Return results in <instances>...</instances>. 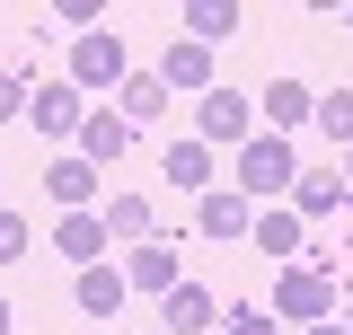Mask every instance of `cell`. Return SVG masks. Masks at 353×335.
I'll use <instances>...</instances> for the list:
<instances>
[{
    "instance_id": "obj_17",
    "label": "cell",
    "mask_w": 353,
    "mask_h": 335,
    "mask_svg": "<svg viewBox=\"0 0 353 335\" xmlns=\"http://www.w3.org/2000/svg\"><path fill=\"white\" fill-rule=\"evenodd\" d=\"M159 80H168V88H203V97H212V44H185V36H176L168 62H159Z\"/></svg>"
},
{
    "instance_id": "obj_9",
    "label": "cell",
    "mask_w": 353,
    "mask_h": 335,
    "mask_svg": "<svg viewBox=\"0 0 353 335\" xmlns=\"http://www.w3.org/2000/svg\"><path fill=\"white\" fill-rule=\"evenodd\" d=\"M353 194H345V176H336V168H301V176H292V212H301V221H327V212H345Z\"/></svg>"
},
{
    "instance_id": "obj_4",
    "label": "cell",
    "mask_w": 353,
    "mask_h": 335,
    "mask_svg": "<svg viewBox=\"0 0 353 335\" xmlns=\"http://www.w3.org/2000/svg\"><path fill=\"white\" fill-rule=\"evenodd\" d=\"M27 115H36V132H62V141H80V124H88V106H80L71 80H36L27 88Z\"/></svg>"
},
{
    "instance_id": "obj_25",
    "label": "cell",
    "mask_w": 353,
    "mask_h": 335,
    "mask_svg": "<svg viewBox=\"0 0 353 335\" xmlns=\"http://www.w3.org/2000/svg\"><path fill=\"white\" fill-rule=\"evenodd\" d=\"M309 335H353V327H345V318H327V327H309Z\"/></svg>"
},
{
    "instance_id": "obj_23",
    "label": "cell",
    "mask_w": 353,
    "mask_h": 335,
    "mask_svg": "<svg viewBox=\"0 0 353 335\" xmlns=\"http://www.w3.org/2000/svg\"><path fill=\"white\" fill-rule=\"evenodd\" d=\"M18 256H27V221L0 203V265H18Z\"/></svg>"
},
{
    "instance_id": "obj_8",
    "label": "cell",
    "mask_w": 353,
    "mask_h": 335,
    "mask_svg": "<svg viewBox=\"0 0 353 335\" xmlns=\"http://www.w3.org/2000/svg\"><path fill=\"white\" fill-rule=\"evenodd\" d=\"M106 212H62V230H53V247L71 256V265H106Z\"/></svg>"
},
{
    "instance_id": "obj_19",
    "label": "cell",
    "mask_w": 353,
    "mask_h": 335,
    "mask_svg": "<svg viewBox=\"0 0 353 335\" xmlns=\"http://www.w3.org/2000/svg\"><path fill=\"white\" fill-rule=\"evenodd\" d=\"M106 230H115V238H132V247H150V238H159L150 194H115V203H106Z\"/></svg>"
},
{
    "instance_id": "obj_27",
    "label": "cell",
    "mask_w": 353,
    "mask_h": 335,
    "mask_svg": "<svg viewBox=\"0 0 353 335\" xmlns=\"http://www.w3.org/2000/svg\"><path fill=\"white\" fill-rule=\"evenodd\" d=\"M345 194H353V150H345Z\"/></svg>"
},
{
    "instance_id": "obj_31",
    "label": "cell",
    "mask_w": 353,
    "mask_h": 335,
    "mask_svg": "<svg viewBox=\"0 0 353 335\" xmlns=\"http://www.w3.org/2000/svg\"><path fill=\"white\" fill-rule=\"evenodd\" d=\"M159 335H168V327H159Z\"/></svg>"
},
{
    "instance_id": "obj_11",
    "label": "cell",
    "mask_w": 353,
    "mask_h": 335,
    "mask_svg": "<svg viewBox=\"0 0 353 335\" xmlns=\"http://www.w3.org/2000/svg\"><path fill=\"white\" fill-rule=\"evenodd\" d=\"M71 300H80L88 318L106 327V318L124 309V265H80V283H71Z\"/></svg>"
},
{
    "instance_id": "obj_16",
    "label": "cell",
    "mask_w": 353,
    "mask_h": 335,
    "mask_svg": "<svg viewBox=\"0 0 353 335\" xmlns=\"http://www.w3.org/2000/svg\"><path fill=\"white\" fill-rule=\"evenodd\" d=\"M239 27H248L239 0H194L185 9V44H221V36H239Z\"/></svg>"
},
{
    "instance_id": "obj_26",
    "label": "cell",
    "mask_w": 353,
    "mask_h": 335,
    "mask_svg": "<svg viewBox=\"0 0 353 335\" xmlns=\"http://www.w3.org/2000/svg\"><path fill=\"white\" fill-rule=\"evenodd\" d=\"M9 327H18V318H9V300H0V335H9Z\"/></svg>"
},
{
    "instance_id": "obj_20",
    "label": "cell",
    "mask_w": 353,
    "mask_h": 335,
    "mask_svg": "<svg viewBox=\"0 0 353 335\" xmlns=\"http://www.w3.org/2000/svg\"><path fill=\"white\" fill-rule=\"evenodd\" d=\"M159 106H168V80H124V88H115V115H124L132 132L150 124V115H159Z\"/></svg>"
},
{
    "instance_id": "obj_13",
    "label": "cell",
    "mask_w": 353,
    "mask_h": 335,
    "mask_svg": "<svg viewBox=\"0 0 353 335\" xmlns=\"http://www.w3.org/2000/svg\"><path fill=\"white\" fill-rule=\"evenodd\" d=\"M124 150H132V124L115 115V106H97V115L80 124V159H88V168H106V159H124Z\"/></svg>"
},
{
    "instance_id": "obj_7",
    "label": "cell",
    "mask_w": 353,
    "mask_h": 335,
    "mask_svg": "<svg viewBox=\"0 0 353 335\" xmlns=\"http://www.w3.org/2000/svg\"><path fill=\"white\" fill-rule=\"evenodd\" d=\"M265 132H283V141H292V124H309V115H318V88L309 80H265Z\"/></svg>"
},
{
    "instance_id": "obj_3",
    "label": "cell",
    "mask_w": 353,
    "mask_h": 335,
    "mask_svg": "<svg viewBox=\"0 0 353 335\" xmlns=\"http://www.w3.org/2000/svg\"><path fill=\"white\" fill-rule=\"evenodd\" d=\"M132 80V53H124V36L115 27H97V36H71V88H124Z\"/></svg>"
},
{
    "instance_id": "obj_1",
    "label": "cell",
    "mask_w": 353,
    "mask_h": 335,
    "mask_svg": "<svg viewBox=\"0 0 353 335\" xmlns=\"http://www.w3.org/2000/svg\"><path fill=\"white\" fill-rule=\"evenodd\" d=\"M292 176H301V150H292L283 132H248V141H239V194H248V203L292 194Z\"/></svg>"
},
{
    "instance_id": "obj_30",
    "label": "cell",
    "mask_w": 353,
    "mask_h": 335,
    "mask_svg": "<svg viewBox=\"0 0 353 335\" xmlns=\"http://www.w3.org/2000/svg\"><path fill=\"white\" fill-rule=\"evenodd\" d=\"M345 27H353V9H345Z\"/></svg>"
},
{
    "instance_id": "obj_29",
    "label": "cell",
    "mask_w": 353,
    "mask_h": 335,
    "mask_svg": "<svg viewBox=\"0 0 353 335\" xmlns=\"http://www.w3.org/2000/svg\"><path fill=\"white\" fill-rule=\"evenodd\" d=\"M88 335H115V327H88Z\"/></svg>"
},
{
    "instance_id": "obj_18",
    "label": "cell",
    "mask_w": 353,
    "mask_h": 335,
    "mask_svg": "<svg viewBox=\"0 0 353 335\" xmlns=\"http://www.w3.org/2000/svg\"><path fill=\"white\" fill-rule=\"evenodd\" d=\"M44 194H53L62 212H88V194H97V168H88V159H53V168H44Z\"/></svg>"
},
{
    "instance_id": "obj_5",
    "label": "cell",
    "mask_w": 353,
    "mask_h": 335,
    "mask_svg": "<svg viewBox=\"0 0 353 335\" xmlns=\"http://www.w3.org/2000/svg\"><path fill=\"white\" fill-rule=\"evenodd\" d=\"M159 318H168V335H203V327H221V300L176 274V292H159Z\"/></svg>"
},
{
    "instance_id": "obj_22",
    "label": "cell",
    "mask_w": 353,
    "mask_h": 335,
    "mask_svg": "<svg viewBox=\"0 0 353 335\" xmlns=\"http://www.w3.org/2000/svg\"><path fill=\"white\" fill-rule=\"evenodd\" d=\"M212 335H283V318H274V309H248V300H239V309H221V327Z\"/></svg>"
},
{
    "instance_id": "obj_14",
    "label": "cell",
    "mask_w": 353,
    "mask_h": 335,
    "mask_svg": "<svg viewBox=\"0 0 353 335\" xmlns=\"http://www.w3.org/2000/svg\"><path fill=\"white\" fill-rule=\"evenodd\" d=\"M194 230H203V238H248V230H256V203H248V194H203Z\"/></svg>"
},
{
    "instance_id": "obj_28",
    "label": "cell",
    "mask_w": 353,
    "mask_h": 335,
    "mask_svg": "<svg viewBox=\"0 0 353 335\" xmlns=\"http://www.w3.org/2000/svg\"><path fill=\"white\" fill-rule=\"evenodd\" d=\"M345 327H353V300H345Z\"/></svg>"
},
{
    "instance_id": "obj_12",
    "label": "cell",
    "mask_w": 353,
    "mask_h": 335,
    "mask_svg": "<svg viewBox=\"0 0 353 335\" xmlns=\"http://www.w3.org/2000/svg\"><path fill=\"white\" fill-rule=\"evenodd\" d=\"M194 141H248V88H212V97H203V132H194Z\"/></svg>"
},
{
    "instance_id": "obj_10",
    "label": "cell",
    "mask_w": 353,
    "mask_h": 335,
    "mask_svg": "<svg viewBox=\"0 0 353 335\" xmlns=\"http://www.w3.org/2000/svg\"><path fill=\"white\" fill-rule=\"evenodd\" d=\"M159 168H168L176 194H212V141H168V150H159Z\"/></svg>"
},
{
    "instance_id": "obj_2",
    "label": "cell",
    "mask_w": 353,
    "mask_h": 335,
    "mask_svg": "<svg viewBox=\"0 0 353 335\" xmlns=\"http://www.w3.org/2000/svg\"><path fill=\"white\" fill-rule=\"evenodd\" d=\"M336 292H345V274L336 265H283V283H274V318H301V327H327V309H336Z\"/></svg>"
},
{
    "instance_id": "obj_24",
    "label": "cell",
    "mask_w": 353,
    "mask_h": 335,
    "mask_svg": "<svg viewBox=\"0 0 353 335\" xmlns=\"http://www.w3.org/2000/svg\"><path fill=\"white\" fill-rule=\"evenodd\" d=\"M27 115V71H0V124Z\"/></svg>"
},
{
    "instance_id": "obj_21",
    "label": "cell",
    "mask_w": 353,
    "mask_h": 335,
    "mask_svg": "<svg viewBox=\"0 0 353 335\" xmlns=\"http://www.w3.org/2000/svg\"><path fill=\"white\" fill-rule=\"evenodd\" d=\"M309 124L327 132V141H345V150H353V88H318V115H309Z\"/></svg>"
},
{
    "instance_id": "obj_6",
    "label": "cell",
    "mask_w": 353,
    "mask_h": 335,
    "mask_svg": "<svg viewBox=\"0 0 353 335\" xmlns=\"http://www.w3.org/2000/svg\"><path fill=\"white\" fill-rule=\"evenodd\" d=\"M248 238H256V247L274 256V265H301V238H309V221H301V212H292V203H265V212H256V230H248Z\"/></svg>"
},
{
    "instance_id": "obj_15",
    "label": "cell",
    "mask_w": 353,
    "mask_h": 335,
    "mask_svg": "<svg viewBox=\"0 0 353 335\" xmlns=\"http://www.w3.org/2000/svg\"><path fill=\"white\" fill-rule=\"evenodd\" d=\"M124 292H176V247H168V238L132 247V265H124Z\"/></svg>"
}]
</instances>
